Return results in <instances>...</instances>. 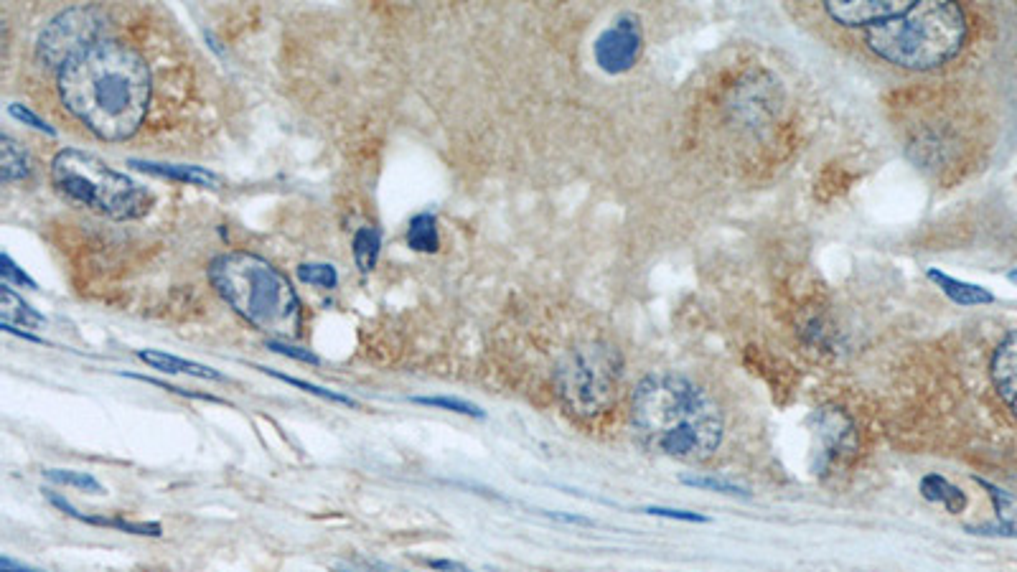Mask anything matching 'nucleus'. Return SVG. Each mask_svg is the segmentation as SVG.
<instances>
[{
	"label": "nucleus",
	"instance_id": "obj_1",
	"mask_svg": "<svg viewBox=\"0 0 1017 572\" xmlns=\"http://www.w3.org/2000/svg\"><path fill=\"white\" fill-rule=\"evenodd\" d=\"M56 95L95 138L123 143L140 133L148 117L153 74L143 51L107 36L56 72Z\"/></svg>",
	"mask_w": 1017,
	"mask_h": 572
},
{
	"label": "nucleus",
	"instance_id": "obj_21",
	"mask_svg": "<svg viewBox=\"0 0 1017 572\" xmlns=\"http://www.w3.org/2000/svg\"><path fill=\"white\" fill-rule=\"evenodd\" d=\"M262 372H267L270 377L280 379V382H288L293 384V387L303 389V392H308V395H316L321 397V400H328V402H336V405H346V407H359V402H354L351 397L346 395H339V392H331V389H323V387H316V384L311 382H303V379H295V377H285V374L280 372H273V369H262Z\"/></svg>",
	"mask_w": 1017,
	"mask_h": 572
},
{
	"label": "nucleus",
	"instance_id": "obj_9",
	"mask_svg": "<svg viewBox=\"0 0 1017 572\" xmlns=\"http://www.w3.org/2000/svg\"><path fill=\"white\" fill-rule=\"evenodd\" d=\"M913 6V0H829L824 11L834 23L847 28H873L890 18L901 16Z\"/></svg>",
	"mask_w": 1017,
	"mask_h": 572
},
{
	"label": "nucleus",
	"instance_id": "obj_14",
	"mask_svg": "<svg viewBox=\"0 0 1017 572\" xmlns=\"http://www.w3.org/2000/svg\"><path fill=\"white\" fill-rule=\"evenodd\" d=\"M929 278L959 306H987V303L995 300V295L990 290H984L982 285L964 283V280H956L951 275L939 273V270H929Z\"/></svg>",
	"mask_w": 1017,
	"mask_h": 572
},
{
	"label": "nucleus",
	"instance_id": "obj_12",
	"mask_svg": "<svg viewBox=\"0 0 1017 572\" xmlns=\"http://www.w3.org/2000/svg\"><path fill=\"white\" fill-rule=\"evenodd\" d=\"M130 166L135 171L151 173V176L158 178H173V181H186V184H199V186H212L217 189L219 178L214 176L212 171L199 166H168V163H151V161H130Z\"/></svg>",
	"mask_w": 1017,
	"mask_h": 572
},
{
	"label": "nucleus",
	"instance_id": "obj_6",
	"mask_svg": "<svg viewBox=\"0 0 1017 572\" xmlns=\"http://www.w3.org/2000/svg\"><path fill=\"white\" fill-rule=\"evenodd\" d=\"M621 384V354L606 341H583L555 367V392L578 417H598L613 407Z\"/></svg>",
	"mask_w": 1017,
	"mask_h": 572
},
{
	"label": "nucleus",
	"instance_id": "obj_17",
	"mask_svg": "<svg viewBox=\"0 0 1017 572\" xmlns=\"http://www.w3.org/2000/svg\"><path fill=\"white\" fill-rule=\"evenodd\" d=\"M0 316H3V323H6V326L18 323V326L36 328L46 321L41 313H36L34 308L28 306L21 295L13 293V288L8 283L0 285Z\"/></svg>",
	"mask_w": 1017,
	"mask_h": 572
},
{
	"label": "nucleus",
	"instance_id": "obj_3",
	"mask_svg": "<svg viewBox=\"0 0 1017 572\" xmlns=\"http://www.w3.org/2000/svg\"><path fill=\"white\" fill-rule=\"evenodd\" d=\"M209 278L217 293L257 331L283 344L303 336L301 298L288 278L262 257L250 252L219 255L209 265Z\"/></svg>",
	"mask_w": 1017,
	"mask_h": 572
},
{
	"label": "nucleus",
	"instance_id": "obj_22",
	"mask_svg": "<svg viewBox=\"0 0 1017 572\" xmlns=\"http://www.w3.org/2000/svg\"><path fill=\"white\" fill-rule=\"evenodd\" d=\"M298 278L306 285H316V288H336V283H339L334 267L321 265V262H308V265L298 267Z\"/></svg>",
	"mask_w": 1017,
	"mask_h": 572
},
{
	"label": "nucleus",
	"instance_id": "obj_26",
	"mask_svg": "<svg viewBox=\"0 0 1017 572\" xmlns=\"http://www.w3.org/2000/svg\"><path fill=\"white\" fill-rule=\"evenodd\" d=\"M0 275H3V280H6L8 285L16 283V285H26V288H36L34 280L28 278V275L23 273L21 267L13 265L11 255H6V252H3V255H0Z\"/></svg>",
	"mask_w": 1017,
	"mask_h": 572
},
{
	"label": "nucleus",
	"instance_id": "obj_23",
	"mask_svg": "<svg viewBox=\"0 0 1017 572\" xmlns=\"http://www.w3.org/2000/svg\"><path fill=\"white\" fill-rule=\"evenodd\" d=\"M412 402L425 407H440V410H451L458 412V415H471V417H484V412L478 410L471 402L456 400V397H412Z\"/></svg>",
	"mask_w": 1017,
	"mask_h": 572
},
{
	"label": "nucleus",
	"instance_id": "obj_18",
	"mask_svg": "<svg viewBox=\"0 0 1017 572\" xmlns=\"http://www.w3.org/2000/svg\"><path fill=\"white\" fill-rule=\"evenodd\" d=\"M407 245L415 252H438L440 247V234H438V222L430 212L415 214L410 219V227H407Z\"/></svg>",
	"mask_w": 1017,
	"mask_h": 572
},
{
	"label": "nucleus",
	"instance_id": "obj_27",
	"mask_svg": "<svg viewBox=\"0 0 1017 572\" xmlns=\"http://www.w3.org/2000/svg\"><path fill=\"white\" fill-rule=\"evenodd\" d=\"M8 112H11V117L21 120L23 125H31V128H36V130H44L46 135H56V130L51 128V125H46L44 120H41V117L36 115V112L28 110L26 105H16V102H13V105H8Z\"/></svg>",
	"mask_w": 1017,
	"mask_h": 572
},
{
	"label": "nucleus",
	"instance_id": "obj_13",
	"mask_svg": "<svg viewBox=\"0 0 1017 572\" xmlns=\"http://www.w3.org/2000/svg\"><path fill=\"white\" fill-rule=\"evenodd\" d=\"M138 356L145 361V364H151L153 369H158V372L191 374V377L214 379V382H219V379H222V374H219L217 369L204 367V364H196V361H189V359H181V356L163 354V351H138Z\"/></svg>",
	"mask_w": 1017,
	"mask_h": 572
},
{
	"label": "nucleus",
	"instance_id": "obj_7",
	"mask_svg": "<svg viewBox=\"0 0 1017 572\" xmlns=\"http://www.w3.org/2000/svg\"><path fill=\"white\" fill-rule=\"evenodd\" d=\"M105 28L107 16L102 8H69L41 31L36 59L44 69L59 72L69 59L82 54L97 41L107 39Z\"/></svg>",
	"mask_w": 1017,
	"mask_h": 572
},
{
	"label": "nucleus",
	"instance_id": "obj_8",
	"mask_svg": "<svg viewBox=\"0 0 1017 572\" xmlns=\"http://www.w3.org/2000/svg\"><path fill=\"white\" fill-rule=\"evenodd\" d=\"M644 51V31L636 16H618L593 44L595 64L606 74H626Z\"/></svg>",
	"mask_w": 1017,
	"mask_h": 572
},
{
	"label": "nucleus",
	"instance_id": "obj_16",
	"mask_svg": "<svg viewBox=\"0 0 1017 572\" xmlns=\"http://www.w3.org/2000/svg\"><path fill=\"white\" fill-rule=\"evenodd\" d=\"M28 176H31V158H28V153L11 135H3L0 138V178H3V184L23 181Z\"/></svg>",
	"mask_w": 1017,
	"mask_h": 572
},
{
	"label": "nucleus",
	"instance_id": "obj_29",
	"mask_svg": "<svg viewBox=\"0 0 1017 572\" xmlns=\"http://www.w3.org/2000/svg\"><path fill=\"white\" fill-rule=\"evenodd\" d=\"M270 349L278 351V354L290 356V359L308 361V364H318V356L316 354H311V351H306V349H295V346L283 344V341H270Z\"/></svg>",
	"mask_w": 1017,
	"mask_h": 572
},
{
	"label": "nucleus",
	"instance_id": "obj_15",
	"mask_svg": "<svg viewBox=\"0 0 1017 572\" xmlns=\"http://www.w3.org/2000/svg\"><path fill=\"white\" fill-rule=\"evenodd\" d=\"M921 494L926 496L929 501H934V504L944 506L949 514H962L964 506H967V496H964V491L956 489L954 484H949V481H946L944 476H939V473H929V476H923Z\"/></svg>",
	"mask_w": 1017,
	"mask_h": 572
},
{
	"label": "nucleus",
	"instance_id": "obj_5",
	"mask_svg": "<svg viewBox=\"0 0 1017 572\" xmlns=\"http://www.w3.org/2000/svg\"><path fill=\"white\" fill-rule=\"evenodd\" d=\"M51 181L64 196L110 219H138L153 204L151 191L87 150H62L51 161Z\"/></svg>",
	"mask_w": 1017,
	"mask_h": 572
},
{
	"label": "nucleus",
	"instance_id": "obj_4",
	"mask_svg": "<svg viewBox=\"0 0 1017 572\" xmlns=\"http://www.w3.org/2000/svg\"><path fill=\"white\" fill-rule=\"evenodd\" d=\"M867 46L901 69L944 67L967 41V16L954 3H913L906 13L865 31Z\"/></svg>",
	"mask_w": 1017,
	"mask_h": 572
},
{
	"label": "nucleus",
	"instance_id": "obj_28",
	"mask_svg": "<svg viewBox=\"0 0 1017 572\" xmlns=\"http://www.w3.org/2000/svg\"><path fill=\"white\" fill-rule=\"evenodd\" d=\"M646 514H654V517H664V519H682V522H710L707 517H702V514H697V511H679V509H664V506H651V509H646Z\"/></svg>",
	"mask_w": 1017,
	"mask_h": 572
},
{
	"label": "nucleus",
	"instance_id": "obj_20",
	"mask_svg": "<svg viewBox=\"0 0 1017 572\" xmlns=\"http://www.w3.org/2000/svg\"><path fill=\"white\" fill-rule=\"evenodd\" d=\"M44 476L49 478V481H54V484L74 486V489H82V491H87V494H102V491H105L100 484H97L95 478L87 476V473L62 471V468H46Z\"/></svg>",
	"mask_w": 1017,
	"mask_h": 572
},
{
	"label": "nucleus",
	"instance_id": "obj_11",
	"mask_svg": "<svg viewBox=\"0 0 1017 572\" xmlns=\"http://www.w3.org/2000/svg\"><path fill=\"white\" fill-rule=\"evenodd\" d=\"M819 438H822L829 456H840V453L852 450V445H855L852 423L840 410H824L819 415Z\"/></svg>",
	"mask_w": 1017,
	"mask_h": 572
},
{
	"label": "nucleus",
	"instance_id": "obj_32",
	"mask_svg": "<svg viewBox=\"0 0 1017 572\" xmlns=\"http://www.w3.org/2000/svg\"><path fill=\"white\" fill-rule=\"evenodd\" d=\"M1010 278H1012V280H1017V270H1012V273H1010Z\"/></svg>",
	"mask_w": 1017,
	"mask_h": 572
},
{
	"label": "nucleus",
	"instance_id": "obj_24",
	"mask_svg": "<svg viewBox=\"0 0 1017 572\" xmlns=\"http://www.w3.org/2000/svg\"><path fill=\"white\" fill-rule=\"evenodd\" d=\"M682 484L687 486H695V489H707V491H717V494H730V496H751L745 489H740V486L735 484H728V481H723V478H707V476H682Z\"/></svg>",
	"mask_w": 1017,
	"mask_h": 572
},
{
	"label": "nucleus",
	"instance_id": "obj_31",
	"mask_svg": "<svg viewBox=\"0 0 1017 572\" xmlns=\"http://www.w3.org/2000/svg\"><path fill=\"white\" fill-rule=\"evenodd\" d=\"M0 572H34V570H26V567H21V565H13L8 557H3V560H0Z\"/></svg>",
	"mask_w": 1017,
	"mask_h": 572
},
{
	"label": "nucleus",
	"instance_id": "obj_30",
	"mask_svg": "<svg viewBox=\"0 0 1017 572\" xmlns=\"http://www.w3.org/2000/svg\"><path fill=\"white\" fill-rule=\"evenodd\" d=\"M430 567H435V570H448V572H471L468 567L458 565V562H448V560H430L428 562Z\"/></svg>",
	"mask_w": 1017,
	"mask_h": 572
},
{
	"label": "nucleus",
	"instance_id": "obj_2",
	"mask_svg": "<svg viewBox=\"0 0 1017 572\" xmlns=\"http://www.w3.org/2000/svg\"><path fill=\"white\" fill-rule=\"evenodd\" d=\"M631 417L646 448L679 461H705L723 440L715 400L679 374L646 377L634 392Z\"/></svg>",
	"mask_w": 1017,
	"mask_h": 572
},
{
	"label": "nucleus",
	"instance_id": "obj_10",
	"mask_svg": "<svg viewBox=\"0 0 1017 572\" xmlns=\"http://www.w3.org/2000/svg\"><path fill=\"white\" fill-rule=\"evenodd\" d=\"M992 382L1002 402L1017 417V334L1005 336L992 356Z\"/></svg>",
	"mask_w": 1017,
	"mask_h": 572
},
{
	"label": "nucleus",
	"instance_id": "obj_25",
	"mask_svg": "<svg viewBox=\"0 0 1017 572\" xmlns=\"http://www.w3.org/2000/svg\"><path fill=\"white\" fill-rule=\"evenodd\" d=\"M336 572H407L400 570L395 565H387V562L379 560H364V557H351V560H341L334 565Z\"/></svg>",
	"mask_w": 1017,
	"mask_h": 572
},
{
	"label": "nucleus",
	"instance_id": "obj_19",
	"mask_svg": "<svg viewBox=\"0 0 1017 572\" xmlns=\"http://www.w3.org/2000/svg\"><path fill=\"white\" fill-rule=\"evenodd\" d=\"M351 247H354L356 267H359L364 275L372 273L374 265H377L379 247H382V234H379L377 227H362L354 234Z\"/></svg>",
	"mask_w": 1017,
	"mask_h": 572
}]
</instances>
